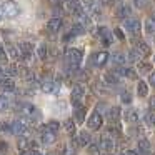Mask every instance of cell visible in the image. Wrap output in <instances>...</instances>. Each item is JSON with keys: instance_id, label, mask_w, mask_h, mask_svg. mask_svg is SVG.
Wrapping results in <instances>:
<instances>
[{"instance_id": "obj_1", "label": "cell", "mask_w": 155, "mask_h": 155, "mask_svg": "<svg viewBox=\"0 0 155 155\" xmlns=\"http://www.w3.org/2000/svg\"><path fill=\"white\" fill-rule=\"evenodd\" d=\"M17 15H18L17 4H14V2H5V4H2V7H0V17L14 18Z\"/></svg>"}, {"instance_id": "obj_2", "label": "cell", "mask_w": 155, "mask_h": 155, "mask_svg": "<svg viewBox=\"0 0 155 155\" xmlns=\"http://www.w3.org/2000/svg\"><path fill=\"white\" fill-rule=\"evenodd\" d=\"M40 87L45 94H58V90H60V84H58V82H54L48 77L40 82Z\"/></svg>"}, {"instance_id": "obj_3", "label": "cell", "mask_w": 155, "mask_h": 155, "mask_svg": "<svg viewBox=\"0 0 155 155\" xmlns=\"http://www.w3.org/2000/svg\"><path fill=\"white\" fill-rule=\"evenodd\" d=\"M124 27L127 28L130 34H137V32L140 30V22H138V18L127 17V18L124 20Z\"/></svg>"}, {"instance_id": "obj_4", "label": "cell", "mask_w": 155, "mask_h": 155, "mask_svg": "<svg viewBox=\"0 0 155 155\" xmlns=\"http://www.w3.org/2000/svg\"><path fill=\"white\" fill-rule=\"evenodd\" d=\"M102 122H104V118H102V115L98 114V112H94V114L88 117V128H92V130H98V128L102 127Z\"/></svg>"}, {"instance_id": "obj_5", "label": "cell", "mask_w": 155, "mask_h": 155, "mask_svg": "<svg viewBox=\"0 0 155 155\" xmlns=\"http://www.w3.org/2000/svg\"><path fill=\"white\" fill-rule=\"evenodd\" d=\"M10 130H12V134H15V135H24L25 130H27V124H25L24 120H14L10 124Z\"/></svg>"}, {"instance_id": "obj_6", "label": "cell", "mask_w": 155, "mask_h": 155, "mask_svg": "<svg viewBox=\"0 0 155 155\" xmlns=\"http://www.w3.org/2000/svg\"><path fill=\"white\" fill-rule=\"evenodd\" d=\"M40 138H42L44 143H54L55 142V132H52L50 128H47V125H44V127H42Z\"/></svg>"}, {"instance_id": "obj_7", "label": "cell", "mask_w": 155, "mask_h": 155, "mask_svg": "<svg viewBox=\"0 0 155 155\" xmlns=\"http://www.w3.org/2000/svg\"><path fill=\"white\" fill-rule=\"evenodd\" d=\"M18 110L22 112V115H25V117H28V118L37 115V108L32 104H18Z\"/></svg>"}, {"instance_id": "obj_8", "label": "cell", "mask_w": 155, "mask_h": 155, "mask_svg": "<svg viewBox=\"0 0 155 155\" xmlns=\"http://www.w3.org/2000/svg\"><path fill=\"white\" fill-rule=\"evenodd\" d=\"M67 55H68V62H70V64H75V65L80 64L82 57H84V54H82L78 48H70V50L67 52Z\"/></svg>"}, {"instance_id": "obj_9", "label": "cell", "mask_w": 155, "mask_h": 155, "mask_svg": "<svg viewBox=\"0 0 155 155\" xmlns=\"http://www.w3.org/2000/svg\"><path fill=\"white\" fill-rule=\"evenodd\" d=\"M85 90L82 85H74V88H72V97H74V105L77 107V105H80V98L84 97Z\"/></svg>"}, {"instance_id": "obj_10", "label": "cell", "mask_w": 155, "mask_h": 155, "mask_svg": "<svg viewBox=\"0 0 155 155\" xmlns=\"http://www.w3.org/2000/svg\"><path fill=\"white\" fill-rule=\"evenodd\" d=\"M18 48H20V52H22V57H25L27 60H30L32 54H34V47H32V44H28V42H22V44L18 45Z\"/></svg>"}, {"instance_id": "obj_11", "label": "cell", "mask_w": 155, "mask_h": 155, "mask_svg": "<svg viewBox=\"0 0 155 155\" xmlns=\"http://www.w3.org/2000/svg\"><path fill=\"white\" fill-rule=\"evenodd\" d=\"M108 57L110 55L107 54V52H98V54L94 55V65H97V67H104L105 64H107Z\"/></svg>"}, {"instance_id": "obj_12", "label": "cell", "mask_w": 155, "mask_h": 155, "mask_svg": "<svg viewBox=\"0 0 155 155\" xmlns=\"http://www.w3.org/2000/svg\"><path fill=\"white\" fill-rule=\"evenodd\" d=\"M84 7L87 8V10H90L94 15H100V5H98L95 0H87L84 4Z\"/></svg>"}, {"instance_id": "obj_13", "label": "cell", "mask_w": 155, "mask_h": 155, "mask_svg": "<svg viewBox=\"0 0 155 155\" xmlns=\"http://www.w3.org/2000/svg\"><path fill=\"white\" fill-rule=\"evenodd\" d=\"M90 140H92V137H90V134H88V132H80V134H78V137H77V142H78V145H80V147H87V145L90 143Z\"/></svg>"}, {"instance_id": "obj_14", "label": "cell", "mask_w": 155, "mask_h": 155, "mask_svg": "<svg viewBox=\"0 0 155 155\" xmlns=\"http://www.w3.org/2000/svg\"><path fill=\"white\" fill-rule=\"evenodd\" d=\"M60 27H62V20L58 17H54V18H50L48 20V24H47V28L50 32H57V30H60Z\"/></svg>"}, {"instance_id": "obj_15", "label": "cell", "mask_w": 155, "mask_h": 155, "mask_svg": "<svg viewBox=\"0 0 155 155\" xmlns=\"http://www.w3.org/2000/svg\"><path fill=\"white\" fill-rule=\"evenodd\" d=\"M135 47H137V52L140 55H148L150 54V47H148V44L143 42V40H138L137 44H135Z\"/></svg>"}, {"instance_id": "obj_16", "label": "cell", "mask_w": 155, "mask_h": 155, "mask_svg": "<svg viewBox=\"0 0 155 155\" xmlns=\"http://www.w3.org/2000/svg\"><path fill=\"white\" fill-rule=\"evenodd\" d=\"M100 147H102V150H105V152H108V153H110V152L114 150L115 145H114V140H112L110 137H107V135H105V137L102 138V145H100Z\"/></svg>"}, {"instance_id": "obj_17", "label": "cell", "mask_w": 155, "mask_h": 155, "mask_svg": "<svg viewBox=\"0 0 155 155\" xmlns=\"http://www.w3.org/2000/svg\"><path fill=\"white\" fill-rule=\"evenodd\" d=\"M85 117H87V110H85L84 105H77L75 107V118H77V122H84Z\"/></svg>"}, {"instance_id": "obj_18", "label": "cell", "mask_w": 155, "mask_h": 155, "mask_svg": "<svg viewBox=\"0 0 155 155\" xmlns=\"http://www.w3.org/2000/svg\"><path fill=\"white\" fill-rule=\"evenodd\" d=\"M130 14H132V8L128 7L127 4L120 5V7H118V10H117V15H118V18H124V17H130Z\"/></svg>"}, {"instance_id": "obj_19", "label": "cell", "mask_w": 155, "mask_h": 155, "mask_svg": "<svg viewBox=\"0 0 155 155\" xmlns=\"http://www.w3.org/2000/svg\"><path fill=\"white\" fill-rule=\"evenodd\" d=\"M120 115H122V110L118 107H112L110 110H108V120L110 122H117L118 118H120Z\"/></svg>"}, {"instance_id": "obj_20", "label": "cell", "mask_w": 155, "mask_h": 155, "mask_svg": "<svg viewBox=\"0 0 155 155\" xmlns=\"http://www.w3.org/2000/svg\"><path fill=\"white\" fill-rule=\"evenodd\" d=\"M0 84H2V88H4L5 92H14L15 90V84H14L12 78H4Z\"/></svg>"}, {"instance_id": "obj_21", "label": "cell", "mask_w": 155, "mask_h": 155, "mask_svg": "<svg viewBox=\"0 0 155 155\" xmlns=\"http://www.w3.org/2000/svg\"><path fill=\"white\" fill-rule=\"evenodd\" d=\"M10 108V98L7 95H0V112H7Z\"/></svg>"}, {"instance_id": "obj_22", "label": "cell", "mask_w": 155, "mask_h": 155, "mask_svg": "<svg viewBox=\"0 0 155 155\" xmlns=\"http://www.w3.org/2000/svg\"><path fill=\"white\" fill-rule=\"evenodd\" d=\"M145 30L147 34H155V17H148L145 22Z\"/></svg>"}, {"instance_id": "obj_23", "label": "cell", "mask_w": 155, "mask_h": 155, "mask_svg": "<svg viewBox=\"0 0 155 155\" xmlns=\"http://www.w3.org/2000/svg\"><path fill=\"white\" fill-rule=\"evenodd\" d=\"M125 118H127V122H130V124H137L138 122V112L137 110H128L127 114H125Z\"/></svg>"}, {"instance_id": "obj_24", "label": "cell", "mask_w": 155, "mask_h": 155, "mask_svg": "<svg viewBox=\"0 0 155 155\" xmlns=\"http://www.w3.org/2000/svg\"><path fill=\"white\" fill-rule=\"evenodd\" d=\"M47 54H48V50H47V45L45 44H38L37 45V55H38V58H47Z\"/></svg>"}, {"instance_id": "obj_25", "label": "cell", "mask_w": 155, "mask_h": 155, "mask_svg": "<svg viewBox=\"0 0 155 155\" xmlns=\"http://www.w3.org/2000/svg\"><path fill=\"white\" fill-rule=\"evenodd\" d=\"M137 92H138V97H147V94H148V87H147V84H145V82H138V85H137Z\"/></svg>"}, {"instance_id": "obj_26", "label": "cell", "mask_w": 155, "mask_h": 155, "mask_svg": "<svg viewBox=\"0 0 155 155\" xmlns=\"http://www.w3.org/2000/svg\"><path fill=\"white\" fill-rule=\"evenodd\" d=\"M8 55H10L12 58H20L22 52H20V48L15 47V45H8Z\"/></svg>"}, {"instance_id": "obj_27", "label": "cell", "mask_w": 155, "mask_h": 155, "mask_svg": "<svg viewBox=\"0 0 155 155\" xmlns=\"http://www.w3.org/2000/svg\"><path fill=\"white\" fill-rule=\"evenodd\" d=\"M105 82H107L108 85H117L118 84V77L115 74H105Z\"/></svg>"}, {"instance_id": "obj_28", "label": "cell", "mask_w": 155, "mask_h": 155, "mask_svg": "<svg viewBox=\"0 0 155 155\" xmlns=\"http://www.w3.org/2000/svg\"><path fill=\"white\" fill-rule=\"evenodd\" d=\"M145 125L147 127H155V115L153 114H150V112L145 114Z\"/></svg>"}, {"instance_id": "obj_29", "label": "cell", "mask_w": 155, "mask_h": 155, "mask_svg": "<svg viewBox=\"0 0 155 155\" xmlns=\"http://www.w3.org/2000/svg\"><path fill=\"white\" fill-rule=\"evenodd\" d=\"M84 32H85V27H84V25H82V24H75L74 27H72V32H70V34H72V35H82Z\"/></svg>"}, {"instance_id": "obj_30", "label": "cell", "mask_w": 155, "mask_h": 155, "mask_svg": "<svg viewBox=\"0 0 155 155\" xmlns=\"http://www.w3.org/2000/svg\"><path fill=\"white\" fill-rule=\"evenodd\" d=\"M150 70H152V65L150 64H138V74L147 75V74H150Z\"/></svg>"}, {"instance_id": "obj_31", "label": "cell", "mask_w": 155, "mask_h": 155, "mask_svg": "<svg viewBox=\"0 0 155 155\" xmlns=\"http://www.w3.org/2000/svg\"><path fill=\"white\" fill-rule=\"evenodd\" d=\"M112 60H114L115 64L122 65V64H124L125 60H127V58H125V57H124V55H122V54H118V52H115V54L112 55Z\"/></svg>"}, {"instance_id": "obj_32", "label": "cell", "mask_w": 155, "mask_h": 155, "mask_svg": "<svg viewBox=\"0 0 155 155\" xmlns=\"http://www.w3.org/2000/svg\"><path fill=\"white\" fill-rule=\"evenodd\" d=\"M124 75L127 78H137V70H134V68H124Z\"/></svg>"}, {"instance_id": "obj_33", "label": "cell", "mask_w": 155, "mask_h": 155, "mask_svg": "<svg viewBox=\"0 0 155 155\" xmlns=\"http://www.w3.org/2000/svg\"><path fill=\"white\" fill-rule=\"evenodd\" d=\"M47 128H50L52 132H57L58 128H60V124H58L57 120H50V122L47 124Z\"/></svg>"}, {"instance_id": "obj_34", "label": "cell", "mask_w": 155, "mask_h": 155, "mask_svg": "<svg viewBox=\"0 0 155 155\" xmlns=\"http://www.w3.org/2000/svg\"><path fill=\"white\" fill-rule=\"evenodd\" d=\"M65 130H67L68 134H75V124L72 120H67L65 122Z\"/></svg>"}, {"instance_id": "obj_35", "label": "cell", "mask_w": 155, "mask_h": 155, "mask_svg": "<svg viewBox=\"0 0 155 155\" xmlns=\"http://www.w3.org/2000/svg\"><path fill=\"white\" fill-rule=\"evenodd\" d=\"M138 58H140V54H138L137 50H132L130 54H128V62H137Z\"/></svg>"}, {"instance_id": "obj_36", "label": "cell", "mask_w": 155, "mask_h": 155, "mask_svg": "<svg viewBox=\"0 0 155 155\" xmlns=\"http://www.w3.org/2000/svg\"><path fill=\"white\" fill-rule=\"evenodd\" d=\"M138 147H140L142 150H150V142L145 140V138H142V140L138 142Z\"/></svg>"}, {"instance_id": "obj_37", "label": "cell", "mask_w": 155, "mask_h": 155, "mask_svg": "<svg viewBox=\"0 0 155 155\" xmlns=\"http://www.w3.org/2000/svg\"><path fill=\"white\" fill-rule=\"evenodd\" d=\"M0 132H5V134H12V130H10V124H5V122H2V124H0Z\"/></svg>"}, {"instance_id": "obj_38", "label": "cell", "mask_w": 155, "mask_h": 155, "mask_svg": "<svg viewBox=\"0 0 155 155\" xmlns=\"http://www.w3.org/2000/svg\"><path fill=\"white\" fill-rule=\"evenodd\" d=\"M122 102H124V104H130V102H132V95L128 94V92L122 94Z\"/></svg>"}, {"instance_id": "obj_39", "label": "cell", "mask_w": 155, "mask_h": 155, "mask_svg": "<svg viewBox=\"0 0 155 155\" xmlns=\"http://www.w3.org/2000/svg\"><path fill=\"white\" fill-rule=\"evenodd\" d=\"M88 152H90V155H98V153H100V148H98L97 145H90Z\"/></svg>"}, {"instance_id": "obj_40", "label": "cell", "mask_w": 155, "mask_h": 155, "mask_svg": "<svg viewBox=\"0 0 155 155\" xmlns=\"http://www.w3.org/2000/svg\"><path fill=\"white\" fill-rule=\"evenodd\" d=\"M7 74L14 77V75H17V74H18V68L15 67V65H12V67H8V68H7Z\"/></svg>"}, {"instance_id": "obj_41", "label": "cell", "mask_w": 155, "mask_h": 155, "mask_svg": "<svg viewBox=\"0 0 155 155\" xmlns=\"http://www.w3.org/2000/svg\"><path fill=\"white\" fill-rule=\"evenodd\" d=\"M115 35H117V38H118V40H124V38H125L124 32H122L120 28H115Z\"/></svg>"}, {"instance_id": "obj_42", "label": "cell", "mask_w": 155, "mask_h": 155, "mask_svg": "<svg viewBox=\"0 0 155 155\" xmlns=\"http://www.w3.org/2000/svg\"><path fill=\"white\" fill-rule=\"evenodd\" d=\"M0 60H7V54H5V50H4V47L0 45Z\"/></svg>"}, {"instance_id": "obj_43", "label": "cell", "mask_w": 155, "mask_h": 155, "mask_svg": "<svg viewBox=\"0 0 155 155\" xmlns=\"http://www.w3.org/2000/svg\"><path fill=\"white\" fill-rule=\"evenodd\" d=\"M98 2H100L102 5H112V4H115L117 0H98Z\"/></svg>"}, {"instance_id": "obj_44", "label": "cell", "mask_w": 155, "mask_h": 155, "mask_svg": "<svg viewBox=\"0 0 155 155\" xmlns=\"http://www.w3.org/2000/svg\"><path fill=\"white\" fill-rule=\"evenodd\" d=\"M7 148H8V145L5 143V142H2V143H0V152H7Z\"/></svg>"}, {"instance_id": "obj_45", "label": "cell", "mask_w": 155, "mask_h": 155, "mask_svg": "<svg viewBox=\"0 0 155 155\" xmlns=\"http://www.w3.org/2000/svg\"><path fill=\"white\" fill-rule=\"evenodd\" d=\"M58 153H60V155H64V153H65V145H64V143L58 145Z\"/></svg>"}, {"instance_id": "obj_46", "label": "cell", "mask_w": 155, "mask_h": 155, "mask_svg": "<svg viewBox=\"0 0 155 155\" xmlns=\"http://www.w3.org/2000/svg\"><path fill=\"white\" fill-rule=\"evenodd\" d=\"M148 80H150L152 85H155V72H152V74H150V78H148Z\"/></svg>"}, {"instance_id": "obj_47", "label": "cell", "mask_w": 155, "mask_h": 155, "mask_svg": "<svg viewBox=\"0 0 155 155\" xmlns=\"http://www.w3.org/2000/svg\"><path fill=\"white\" fill-rule=\"evenodd\" d=\"M150 108H152V110H155V97L150 98Z\"/></svg>"}, {"instance_id": "obj_48", "label": "cell", "mask_w": 155, "mask_h": 155, "mask_svg": "<svg viewBox=\"0 0 155 155\" xmlns=\"http://www.w3.org/2000/svg\"><path fill=\"white\" fill-rule=\"evenodd\" d=\"M5 78V72H4V68H0V82Z\"/></svg>"}, {"instance_id": "obj_49", "label": "cell", "mask_w": 155, "mask_h": 155, "mask_svg": "<svg viewBox=\"0 0 155 155\" xmlns=\"http://www.w3.org/2000/svg\"><path fill=\"white\" fill-rule=\"evenodd\" d=\"M143 2H145V0H135V4H137L138 7H143V5H145Z\"/></svg>"}, {"instance_id": "obj_50", "label": "cell", "mask_w": 155, "mask_h": 155, "mask_svg": "<svg viewBox=\"0 0 155 155\" xmlns=\"http://www.w3.org/2000/svg\"><path fill=\"white\" fill-rule=\"evenodd\" d=\"M127 155H138V153H137L135 150H128V153H127Z\"/></svg>"}, {"instance_id": "obj_51", "label": "cell", "mask_w": 155, "mask_h": 155, "mask_svg": "<svg viewBox=\"0 0 155 155\" xmlns=\"http://www.w3.org/2000/svg\"><path fill=\"white\" fill-rule=\"evenodd\" d=\"M52 2H54V4H55V2H60V0H52Z\"/></svg>"}, {"instance_id": "obj_52", "label": "cell", "mask_w": 155, "mask_h": 155, "mask_svg": "<svg viewBox=\"0 0 155 155\" xmlns=\"http://www.w3.org/2000/svg\"><path fill=\"white\" fill-rule=\"evenodd\" d=\"M120 155H124V153H120Z\"/></svg>"}]
</instances>
